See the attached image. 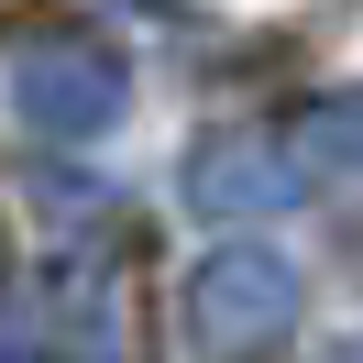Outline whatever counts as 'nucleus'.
<instances>
[{"label": "nucleus", "mask_w": 363, "mask_h": 363, "mask_svg": "<svg viewBox=\"0 0 363 363\" xmlns=\"http://www.w3.org/2000/svg\"><path fill=\"white\" fill-rule=\"evenodd\" d=\"M187 319H199V341L220 363H253V352H275V341L297 330V275L275 264V253H220V264H199V286H187Z\"/></svg>", "instance_id": "nucleus-1"}, {"label": "nucleus", "mask_w": 363, "mask_h": 363, "mask_svg": "<svg viewBox=\"0 0 363 363\" xmlns=\"http://www.w3.org/2000/svg\"><path fill=\"white\" fill-rule=\"evenodd\" d=\"M341 363H363V341H352V352H341Z\"/></svg>", "instance_id": "nucleus-2"}]
</instances>
